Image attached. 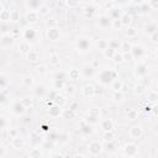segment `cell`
Segmentation results:
<instances>
[{"label": "cell", "mask_w": 158, "mask_h": 158, "mask_svg": "<svg viewBox=\"0 0 158 158\" xmlns=\"http://www.w3.org/2000/svg\"><path fill=\"white\" fill-rule=\"evenodd\" d=\"M104 54H105L106 57L112 58V57H114V54H115V51H114L112 48H109V47H107L106 49H104Z\"/></svg>", "instance_id": "cell-18"}, {"label": "cell", "mask_w": 158, "mask_h": 158, "mask_svg": "<svg viewBox=\"0 0 158 158\" xmlns=\"http://www.w3.org/2000/svg\"><path fill=\"white\" fill-rule=\"evenodd\" d=\"M22 83H24L25 85L30 87V85L34 84V78H32V77H25V78L22 79Z\"/></svg>", "instance_id": "cell-16"}, {"label": "cell", "mask_w": 158, "mask_h": 158, "mask_svg": "<svg viewBox=\"0 0 158 158\" xmlns=\"http://www.w3.org/2000/svg\"><path fill=\"white\" fill-rule=\"evenodd\" d=\"M106 149H107L109 152H115V151H116V148H115V146H114L112 143H107V145H106Z\"/></svg>", "instance_id": "cell-23"}, {"label": "cell", "mask_w": 158, "mask_h": 158, "mask_svg": "<svg viewBox=\"0 0 158 158\" xmlns=\"http://www.w3.org/2000/svg\"><path fill=\"white\" fill-rule=\"evenodd\" d=\"M84 73H85V77H93L94 76V68L93 67H87L84 68Z\"/></svg>", "instance_id": "cell-15"}, {"label": "cell", "mask_w": 158, "mask_h": 158, "mask_svg": "<svg viewBox=\"0 0 158 158\" xmlns=\"http://www.w3.org/2000/svg\"><path fill=\"white\" fill-rule=\"evenodd\" d=\"M100 127L103 131H111L114 129V123L110 119H105L100 122Z\"/></svg>", "instance_id": "cell-4"}, {"label": "cell", "mask_w": 158, "mask_h": 158, "mask_svg": "<svg viewBox=\"0 0 158 158\" xmlns=\"http://www.w3.org/2000/svg\"><path fill=\"white\" fill-rule=\"evenodd\" d=\"M125 152H126V154H129L130 157H134V156L137 154V147L135 145L130 143V145H127L126 147H125Z\"/></svg>", "instance_id": "cell-6"}, {"label": "cell", "mask_w": 158, "mask_h": 158, "mask_svg": "<svg viewBox=\"0 0 158 158\" xmlns=\"http://www.w3.org/2000/svg\"><path fill=\"white\" fill-rule=\"evenodd\" d=\"M110 22H111V20H110V18L109 16H101L100 19H99V24H100V26L101 27H109L110 26Z\"/></svg>", "instance_id": "cell-8"}, {"label": "cell", "mask_w": 158, "mask_h": 158, "mask_svg": "<svg viewBox=\"0 0 158 158\" xmlns=\"http://www.w3.org/2000/svg\"><path fill=\"white\" fill-rule=\"evenodd\" d=\"M12 146H14V148H16V149L22 148V147H24V140H21V138H19V137L12 138Z\"/></svg>", "instance_id": "cell-11"}, {"label": "cell", "mask_w": 158, "mask_h": 158, "mask_svg": "<svg viewBox=\"0 0 158 158\" xmlns=\"http://www.w3.org/2000/svg\"><path fill=\"white\" fill-rule=\"evenodd\" d=\"M51 158H63V157H62L61 154H58V153H54V154H53Z\"/></svg>", "instance_id": "cell-28"}, {"label": "cell", "mask_w": 158, "mask_h": 158, "mask_svg": "<svg viewBox=\"0 0 158 158\" xmlns=\"http://www.w3.org/2000/svg\"><path fill=\"white\" fill-rule=\"evenodd\" d=\"M27 19H29V21H31V22H35V21H36V19H37V15H36V12L31 11V12L29 14V16H27Z\"/></svg>", "instance_id": "cell-20"}, {"label": "cell", "mask_w": 158, "mask_h": 158, "mask_svg": "<svg viewBox=\"0 0 158 158\" xmlns=\"http://www.w3.org/2000/svg\"><path fill=\"white\" fill-rule=\"evenodd\" d=\"M1 11H3V5L0 4V12H1Z\"/></svg>", "instance_id": "cell-30"}, {"label": "cell", "mask_w": 158, "mask_h": 158, "mask_svg": "<svg viewBox=\"0 0 158 158\" xmlns=\"http://www.w3.org/2000/svg\"><path fill=\"white\" fill-rule=\"evenodd\" d=\"M114 79H115V74L111 72V69H104L99 74V82H100L101 84H105V85L111 84Z\"/></svg>", "instance_id": "cell-1"}, {"label": "cell", "mask_w": 158, "mask_h": 158, "mask_svg": "<svg viewBox=\"0 0 158 158\" xmlns=\"http://www.w3.org/2000/svg\"><path fill=\"white\" fill-rule=\"evenodd\" d=\"M69 77H71L72 79H77V78L79 77V72H78L77 69L71 71V72H69Z\"/></svg>", "instance_id": "cell-21"}, {"label": "cell", "mask_w": 158, "mask_h": 158, "mask_svg": "<svg viewBox=\"0 0 158 158\" xmlns=\"http://www.w3.org/2000/svg\"><path fill=\"white\" fill-rule=\"evenodd\" d=\"M112 58H115L114 61H115L116 63H120V62H122V56H121V54H114V57H112Z\"/></svg>", "instance_id": "cell-24"}, {"label": "cell", "mask_w": 158, "mask_h": 158, "mask_svg": "<svg viewBox=\"0 0 158 158\" xmlns=\"http://www.w3.org/2000/svg\"><path fill=\"white\" fill-rule=\"evenodd\" d=\"M101 149H103V146L100 142H98V141H93V142H90L89 145V152L93 154V156H96L101 152Z\"/></svg>", "instance_id": "cell-3"}, {"label": "cell", "mask_w": 158, "mask_h": 158, "mask_svg": "<svg viewBox=\"0 0 158 158\" xmlns=\"http://www.w3.org/2000/svg\"><path fill=\"white\" fill-rule=\"evenodd\" d=\"M35 36H36V32L32 30V29H29V30H26L25 31V38L26 40H34L35 38Z\"/></svg>", "instance_id": "cell-12"}, {"label": "cell", "mask_w": 158, "mask_h": 158, "mask_svg": "<svg viewBox=\"0 0 158 158\" xmlns=\"http://www.w3.org/2000/svg\"><path fill=\"white\" fill-rule=\"evenodd\" d=\"M12 43V38L10 36H4L0 40V47H9Z\"/></svg>", "instance_id": "cell-9"}, {"label": "cell", "mask_w": 158, "mask_h": 158, "mask_svg": "<svg viewBox=\"0 0 158 158\" xmlns=\"http://www.w3.org/2000/svg\"><path fill=\"white\" fill-rule=\"evenodd\" d=\"M30 158H41V152L38 148H32V151L30 152Z\"/></svg>", "instance_id": "cell-13"}, {"label": "cell", "mask_w": 158, "mask_h": 158, "mask_svg": "<svg viewBox=\"0 0 158 158\" xmlns=\"http://www.w3.org/2000/svg\"><path fill=\"white\" fill-rule=\"evenodd\" d=\"M12 111L16 114V115H21L25 112V106L20 103H16L14 106H12Z\"/></svg>", "instance_id": "cell-7"}, {"label": "cell", "mask_w": 158, "mask_h": 158, "mask_svg": "<svg viewBox=\"0 0 158 158\" xmlns=\"http://www.w3.org/2000/svg\"><path fill=\"white\" fill-rule=\"evenodd\" d=\"M131 136L132 137H135V138H137V137H140L141 135H142V129H141V126H134L131 129Z\"/></svg>", "instance_id": "cell-10"}, {"label": "cell", "mask_w": 158, "mask_h": 158, "mask_svg": "<svg viewBox=\"0 0 158 158\" xmlns=\"http://www.w3.org/2000/svg\"><path fill=\"white\" fill-rule=\"evenodd\" d=\"M47 36L51 41H57L60 38V31L57 29H49L48 32H47Z\"/></svg>", "instance_id": "cell-5"}, {"label": "cell", "mask_w": 158, "mask_h": 158, "mask_svg": "<svg viewBox=\"0 0 158 158\" xmlns=\"http://www.w3.org/2000/svg\"><path fill=\"white\" fill-rule=\"evenodd\" d=\"M94 94V89H93V87H90V85H87V87H84V95L85 96H91Z\"/></svg>", "instance_id": "cell-14"}, {"label": "cell", "mask_w": 158, "mask_h": 158, "mask_svg": "<svg viewBox=\"0 0 158 158\" xmlns=\"http://www.w3.org/2000/svg\"><path fill=\"white\" fill-rule=\"evenodd\" d=\"M27 57H29V61L35 62V61H37L38 54H37L36 52H32V51H30V52H29V54H27Z\"/></svg>", "instance_id": "cell-17"}, {"label": "cell", "mask_w": 158, "mask_h": 158, "mask_svg": "<svg viewBox=\"0 0 158 158\" xmlns=\"http://www.w3.org/2000/svg\"><path fill=\"white\" fill-rule=\"evenodd\" d=\"M4 153H5L4 148H3V147H0V157H3V156H4Z\"/></svg>", "instance_id": "cell-29"}, {"label": "cell", "mask_w": 158, "mask_h": 158, "mask_svg": "<svg viewBox=\"0 0 158 158\" xmlns=\"http://www.w3.org/2000/svg\"><path fill=\"white\" fill-rule=\"evenodd\" d=\"M76 46H77V48H78V51L82 52V53L89 52V51H90V47H91L90 41H89L88 38H85V37H79V38L77 40Z\"/></svg>", "instance_id": "cell-2"}, {"label": "cell", "mask_w": 158, "mask_h": 158, "mask_svg": "<svg viewBox=\"0 0 158 158\" xmlns=\"http://www.w3.org/2000/svg\"><path fill=\"white\" fill-rule=\"evenodd\" d=\"M6 83H7V80H6L5 77H0V84H1V87H4Z\"/></svg>", "instance_id": "cell-26"}, {"label": "cell", "mask_w": 158, "mask_h": 158, "mask_svg": "<svg viewBox=\"0 0 158 158\" xmlns=\"http://www.w3.org/2000/svg\"><path fill=\"white\" fill-rule=\"evenodd\" d=\"M136 69H137V71L140 69V73H141L140 76H142V74H146V72H147V71H146V67H145V65H140V67H137Z\"/></svg>", "instance_id": "cell-25"}, {"label": "cell", "mask_w": 158, "mask_h": 158, "mask_svg": "<svg viewBox=\"0 0 158 158\" xmlns=\"http://www.w3.org/2000/svg\"><path fill=\"white\" fill-rule=\"evenodd\" d=\"M60 112H61V110H60V107H57V106H54V107H52V109H51V115L52 116L60 115Z\"/></svg>", "instance_id": "cell-22"}, {"label": "cell", "mask_w": 158, "mask_h": 158, "mask_svg": "<svg viewBox=\"0 0 158 158\" xmlns=\"http://www.w3.org/2000/svg\"><path fill=\"white\" fill-rule=\"evenodd\" d=\"M121 87H122V84H121V82H119V80H115V82L112 83V89H114L115 91H119V90L121 89Z\"/></svg>", "instance_id": "cell-19"}, {"label": "cell", "mask_w": 158, "mask_h": 158, "mask_svg": "<svg viewBox=\"0 0 158 158\" xmlns=\"http://www.w3.org/2000/svg\"><path fill=\"white\" fill-rule=\"evenodd\" d=\"M4 101H5V96H4L3 94H0V104L4 103Z\"/></svg>", "instance_id": "cell-27"}]
</instances>
